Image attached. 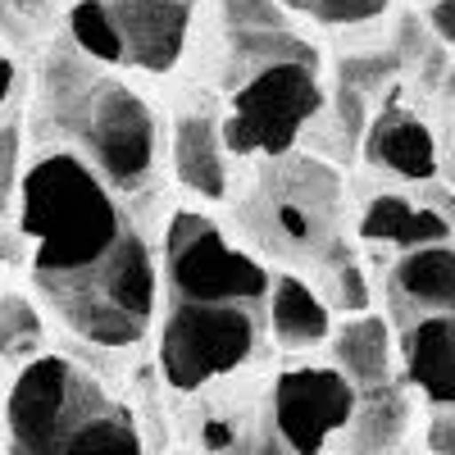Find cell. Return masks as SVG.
I'll return each mask as SVG.
<instances>
[{
	"label": "cell",
	"mask_w": 455,
	"mask_h": 455,
	"mask_svg": "<svg viewBox=\"0 0 455 455\" xmlns=\"http://www.w3.org/2000/svg\"><path fill=\"white\" fill-rule=\"evenodd\" d=\"M355 405H360L355 383L332 364L283 369L269 392V414L296 455H319L337 433H347L355 419Z\"/></svg>",
	"instance_id": "cell-9"
},
{
	"label": "cell",
	"mask_w": 455,
	"mask_h": 455,
	"mask_svg": "<svg viewBox=\"0 0 455 455\" xmlns=\"http://www.w3.org/2000/svg\"><path fill=\"white\" fill-rule=\"evenodd\" d=\"M23 137H28V119L23 114H10L0 119V210H10L19 196V160H23Z\"/></svg>",
	"instance_id": "cell-23"
},
{
	"label": "cell",
	"mask_w": 455,
	"mask_h": 455,
	"mask_svg": "<svg viewBox=\"0 0 455 455\" xmlns=\"http://www.w3.org/2000/svg\"><path fill=\"white\" fill-rule=\"evenodd\" d=\"M387 323L405 383L433 410L455 405V246L396 255L387 269Z\"/></svg>",
	"instance_id": "cell-6"
},
{
	"label": "cell",
	"mask_w": 455,
	"mask_h": 455,
	"mask_svg": "<svg viewBox=\"0 0 455 455\" xmlns=\"http://www.w3.org/2000/svg\"><path fill=\"white\" fill-rule=\"evenodd\" d=\"M205 451L210 455H296L278 424H274V414H259V419H219V414H210L205 419Z\"/></svg>",
	"instance_id": "cell-18"
},
{
	"label": "cell",
	"mask_w": 455,
	"mask_h": 455,
	"mask_svg": "<svg viewBox=\"0 0 455 455\" xmlns=\"http://www.w3.org/2000/svg\"><path fill=\"white\" fill-rule=\"evenodd\" d=\"M105 5L124 36L128 64L141 73H169L192 42L201 0H105Z\"/></svg>",
	"instance_id": "cell-10"
},
{
	"label": "cell",
	"mask_w": 455,
	"mask_h": 455,
	"mask_svg": "<svg viewBox=\"0 0 455 455\" xmlns=\"http://www.w3.org/2000/svg\"><path fill=\"white\" fill-rule=\"evenodd\" d=\"M428 451L433 455H455V405L433 410V419H428Z\"/></svg>",
	"instance_id": "cell-24"
},
{
	"label": "cell",
	"mask_w": 455,
	"mask_h": 455,
	"mask_svg": "<svg viewBox=\"0 0 455 455\" xmlns=\"http://www.w3.org/2000/svg\"><path fill=\"white\" fill-rule=\"evenodd\" d=\"M10 455H146L137 419L64 355H36L5 396Z\"/></svg>",
	"instance_id": "cell-5"
},
{
	"label": "cell",
	"mask_w": 455,
	"mask_h": 455,
	"mask_svg": "<svg viewBox=\"0 0 455 455\" xmlns=\"http://www.w3.org/2000/svg\"><path fill=\"white\" fill-rule=\"evenodd\" d=\"M392 323L378 319V315H355L332 332V369H341L355 383V392L369 387H387L396 383V369H392Z\"/></svg>",
	"instance_id": "cell-14"
},
{
	"label": "cell",
	"mask_w": 455,
	"mask_h": 455,
	"mask_svg": "<svg viewBox=\"0 0 455 455\" xmlns=\"http://www.w3.org/2000/svg\"><path fill=\"white\" fill-rule=\"evenodd\" d=\"M14 87H19V68L10 64V60H0V109L10 105V96H14Z\"/></svg>",
	"instance_id": "cell-26"
},
{
	"label": "cell",
	"mask_w": 455,
	"mask_h": 455,
	"mask_svg": "<svg viewBox=\"0 0 455 455\" xmlns=\"http://www.w3.org/2000/svg\"><path fill=\"white\" fill-rule=\"evenodd\" d=\"M364 160L373 169H383L405 182H433L437 178V141L419 114H410L405 105H387L369 119L364 132Z\"/></svg>",
	"instance_id": "cell-12"
},
{
	"label": "cell",
	"mask_w": 455,
	"mask_h": 455,
	"mask_svg": "<svg viewBox=\"0 0 455 455\" xmlns=\"http://www.w3.org/2000/svg\"><path fill=\"white\" fill-rule=\"evenodd\" d=\"M64 36L78 46L87 60L105 64V68H124L128 64V51H124V36L109 19V5L105 0H73L68 14H64Z\"/></svg>",
	"instance_id": "cell-17"
},
{
	"label": "cell",
	"mask_w": 455,
	"mask_h": 455,
	"mask_svg": "<svg viewBox=\"0 0 455 455\" xmlns=\"http://www.w3.org/2000/svg\"><path fill=\"white\" fill-rule=\"evenodd\" d=\"M28 274L55 319L92 347H137L160 319V259L128 201L64 150H32L19 182Z\"/></svg>",
	"instance_id": "cell-1"
},
{
	"label": "cell",
	"mask_w": 455,
	"mask_h": 455,
	"mask_svg": "<svg viewBox=\"0 0 455 455\" xmlns=\"http://www.w3.org/2000/svg\"><path fill=\"white\" fill-rule=\"evenodd\" d=\"M223 141L237 160H283L300 146L319 114L328 109V92L319 64L291 60L255 73L233 96H223Z\"/></svg>",
	"instance_id": "cell-7"
},
{
	"label": "cell",
	"mask_w": 455,
	"mask_h": 455,
	"mask_svg": "<svg viewBox=\"0 0 455 455\" xmlns=\"http://www.w3.org/2000/svg\"><path fill=\"white\" fill-rule=\"evenodd\" d=\"M410 428V396L401 383L387 387H369L360 392L355 419L347 428V451L351 455H392L396 442Z\"/></svg>",
	"instance_id": "cell-16"
},
{
	"label": "cell",
	"mask_w": 455,
	"mask_h": 455,
	"mask_svg": "<svg viewBox=\"0 0 455 455\" xmlns=\"http://www.w3.org/2000/svg\"><path fill=\"white\" fill-rule=\"evenodd\" d=\"M274 274L196 210H178L160 255L156 355L173 392H201L242 369L269 328Z\"/></svg>",
	"instance_id": "cell-2"
},
{
	"label": "cell",
	"mask_w": 455,
	"mask_h": 455,
	"mask_svg": "<svg viewBox=\"0 0 455 455\" xmlns=\"http://www.w3.org/2000/svg\"><path fill=\"white\" fill-rule=\"evenodd\" d=\"M173 178L201 201H223L228 196V141H223V114L210 100L178 105L173 114Z\"/></svg>",
	"instance_id": "cell-11"
},
{
	"label": "cell",
	"mask_w": 455,
	"mask_h": 455,
	"mask_svg": "<svg viewBox=\"0 0 455 455\" xmlns=\"http://www.w3.org/2000/svg\"><path fill=\"white\" fill-rule=\"evenodd\" d=\"M210 10H214L210 78L223 96H233L242 83H251L255 73L274 64H291V60L319 64V51L306 36H296L278 0H210Z\"/></svg>",
	"instance_id": "cell-8"
},
{
	"label": "cell",
	"mask_w": 455,
	"mask_h": 455,
	"mask_svg": "<svg viewBox=\"0 0 455 455\" xmlns=\"http://www.w3.org/2000/svg\"><path fill=\"white\" fill-rule=\"evenodd\" d=\"M287 14H300V19H315L323 28H355V23H369L378 19L392 0H278Z\"/></svg>",
	"instance_id": "cell-22"
},
{
	"label": "cell",
	"mask_w": 455,
	"mask_h": 455,
	"mask_svg": "<svg viewBox=\"0 0 455 455\" xmlns=\"http://www.w3.org/2000/svg\"><path fill=\"white\" fill-rule=\"evenodd\" d=\"M428 28L437 32V42L455 46V0H433L428 5Z\"/></svg>",
	"instance_id": "cell-25"
},
{
	"label": "cell",
	"mask_w": 455,
	"mask_h": 455,
	"mask_svg": "<svg viewBox=\"0 0 455 455\" xmlns=\"http://www.w3.org/2000/svg\"><path fill=\"white\" fill-rule=\"evenodd\" d=\"M347 182L337 164L291 150L259 160L251 187L237 196V233L246 246L278 264V274H319L347 251Z\"/></svg>",
	"instance_id": "cell-4"
},
{
	"label": "cell",
	"mask_w": 455,
	"mask_h": 455,
	"mask_svg": "<svg viewBox=\"0 0 455 455\" xmlns=\"http://www.w3.org/2000/svg\"><path fill=\"white\" fill-rule=\"evenodd\" d=\"M55 28V0H0V36L14 46H36Z\"/></svg>",
	"instance_id": "cell-21"
},
{
	"label": "cell",
	"mask_w": 455,
	"mask_h": 455,
	"mask_svg": "<svg viewBox=\"0 0 455 455\" xmlns=\"http://www.w3.org/2000/svg\"><path fill=\"white\" fill-rule=\"evenodd\" d=\"M42 347V315L23 296H0V360H36Z\"/></svg>",
	"instance_id": "cell-20"
},
{
	"label": "cell",
	"mask_w": 455,
	"mask_h": 455,
	"mask_svg": "<svg viewBox=\"0 0 455 455\" xmlns=\"http://www.w3.org/2000/svg\"><path fill=\"white\" fill-rule=\"evenodd\" d=\"M269 332L283 351H306L328 341L332 328V310L328 300L315 291V283L296 278V274H274V296H269Z\"/></svg>",
	"instance_id": "cell-15"
},
{
	"label": "cell",
	"mask_w": 455,
	"mask_h": 455,
	"mask_svg": "<svg viewBox=\"0 0 455 455\" xmlns=\"http://www.w3.org/2000/svg\"><path fill=\"white\" fill-rule=\"evenodd\" d=\"M360 237L373 246L410 255V251H428V246H451V219L428 210V205H414L410 196L383 192L364 205Z\"/></svg>",
	"instance_id": "cell-13"
},
{
	"label": "cell",
	"mask_w": 455,
	"mask_h": 455,
	"mask_svg": "<svg viewBox=\"0 0 455 455\" xmlns=\"http://www.w3.org/2000/svg\"><path fill=\"white\" fill-rule=\"evenodd\" d=\"M0 437H5V405H0Z\"/></svg>",
	"instance_id": "cell-27"
},
{
	"label": "cell",
	"mask_w": 455,
	"mask_h": 455,
	"mask_svg": "<svg viewBox=\"0 0 455 455\" xmlns=\"http://www.w3.org/2000/svg\"><path fill=\"white\" fill-rule=\"evenodd\" d=\"M315 291H323L328 310L347 315V319L369 315V278H364V269H360V259H355L351 246L341 251V255L328 264V269L315 274Z\"/></svg>",
	"instance_id": "cell-19"
},
{
	"label": "cell",
	"mask_w": 455,
	"mask_h": 455,
	"mask_svg": "<svg viewBox=\"0 0 455 455\" xmlns=\"http://www.w3.org/2000/svg\"><path fill=\"white\" fill-rule=\"evenodd\" d=\"M451 178H455V156H451Z\"/></svg>",
	"instance_id": "cell-28"
},
{
	"label": "cell",
	"mask_w": 455,
	"mask_h": 455,
	"mask_svg": "<svg viewBox=\"0 0 455 455\" xmlns=\"http://www.w3.org/2000/svg\"><path fill=\"white\" fill-rule=\"evenodd\" d=\"M32 150H64L96 169L124 201L146 196L160 178V119L124 78L87 60L68 36L42 46L28 105Z\"/></svg>",
	"instance_id": "cell-3"
}]
</instances>
